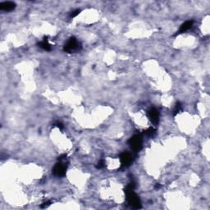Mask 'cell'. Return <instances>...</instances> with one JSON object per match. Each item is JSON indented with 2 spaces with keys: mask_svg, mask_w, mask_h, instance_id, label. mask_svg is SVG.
I'll return each instance as SVG.
<instances>
[{
  "mask_svg": "<svg viewBox=\"0 0 210 210\" xmlns=\"http://www.w3.org/2000/svg\"><path fill=\"white\" fill-rule=\"evenodd\" d=\"M50 204H51V203H50L49 201V202H46V203H44V204H42L41 207H42V208H45V207H48L49 205H50Z\"/></svg>",
  "mask_w": 210,
  "mask_h": 210,
  "instance_id": "cell-14",
  "label": "cell"
},
{
  "mask_svg": "<svg viewBox=\"0 0 210 210\" xmlns=\"http://www.w3.org/2000/svg\"><path fill=\"white\" fill-rule=\"evenodd\" d=\"M104 166H105V162H104L103 160H100V161H99V162L98 163V165H97V168L100 169V168H104Z\"/></svg>",
  "mask_w": 210,
  "mask_h": 210,
  "instance_id": "cell-13",
  "label": "cell"
},
{
  "mask_svg": "<svg viewBox=\"0 0 210 210\" xmlns=\"http://www.w3.org/2000/svg\"><path fill=\"white\" fill-rule=\"evenodd\" d=\"M120 160L122 167H128L132 163V155L129 153H122L120 156Z\"/></svg>",
  "mask_w": 210,
  "mask_h": 210,
  "instance_id": "cell-6",
  "label": "cell"
},
{
  "mask_svg": "<svg viewBox=\"0 0 210 210\" xmlns=\"http://www.w3.org/2000/svg\"><path fill=\"white\" fill-rule=\"evenodd\" d=\"M39 46L40 47L41 49H43L46 50V51H49V50H51L52 49L51 45L49 44L48 40H46L45 39L40 43H39Z\"/></svg>",
  "mask_w": 210,
  "mask_h": 210,
  "instance_id": "cell-9",
  "label": "cell"
},
{
  "mask_svg": "<svg viewBox=\"0 0 210 210\" xmlns=\"http://www.w3.org/2000/svg\"><path fill=\"white\" fill-rule=\"evenodd\" d=\"M128 144L130 145V147L133 151H135V152L140 151L142 148V139H141L140 135H133L132 137L130 138V140H128Z\"/></svg>",
  "mask_w": 210,
  "mask_h": 210,
  "instance_id": "cell-2",
  "label": "cell"
},
{
  "mask_svg": "<svg viewBox=\"0 0 210 210\" xmlns=\"http://www.w3.org/2000/svg\"><path fill=\"white\" fill-rule=\"evenodd\" d=\"M148 117L154 125H157L159 120V112L155 107H152L148 111Z\"/></svg>",
  "mask_w": 210,
  "mask_h": 210,
  "instance_id": "cell-5",
  "label": "cell"
},
{
  "mask_svg": "<svg viewBox=\"0 0 210 210\" xmlns=\"http://www.w3.org/2000/svg\"><path fill=\"white\" fill-rule=\"evenodd\" d=\"M67 170V165L63 161H59V163L56 164L54 168L53 169V173L55 176L58 177H62L66 174Z\"/></svg>",
  "mask_w": 210,
  "mask_h": 210,
  "instance_id": "cell-4",
  "label": "cell"
},
{
  "mask_svg": "<svg viewBox=\"0 0 210 210\" xmlns=\"http://www.w3.org/2000/svg\"><path fill=\"white\" fill-rule=\"evenodd\" d=\"M80 12V9H76L75 10V11H73L71 13L70 15V17H71V18H74V17H76L77 15H79V13Z\"/></svg>",
  "mask_w": 210,
  "mask_h": 210,
  "instance_id": "cell-12",
  "label": "cell"
},
{
  "mask_svg": "<svg viewBox=\"0 0 210 210\" xmlns=\"http://www.w3.org/2000/svg\"><path fill=\"white\" fill-rule=\"evenodd\" d=\"M181 109H182V104L180 103H177L176 104V107H175V109H174V115H176L177 113L181 111Z\"/></svg>",
  "mask_w": 210,
  "mask_h": 210,
  "instance_id": "cell-11",
  "label": "cell"
},
{
  "mask_svg": "<svg viewBox=\"0 0 210 210\" xmlns=\"http://www.w3.org/2000/svg\"><path fill=\"white\" fill-rule=\"evenodd\" d=\"M56 125H57V126H58V127H59L60 129H63V125H62L61 122H57Z\"/></svg>",
  "mask_w": 210,
  "mask_h": 210,
  "instance_id": "cell-15",
  "label": "cell"
},
{
  "mask_svg": "<svg viewBox=\"0 0 210 210\" xmlns=\"http://www.w3.org/2000/svg\"><path fill=\"white\" fill-rule=\"evenodd\" d=\"M16 8V4L12 2H3L0 3V9L5 12L12 11Z\"/></svg>",
  "mask_w": 210,
  "mask_h": 210,
  "instance_id": "cell-7",
  "label": "cell"
},
{
  "mask_svg": "<svg viewBox=\"0 0 210 210\" xmlns=\"http://www.w3.org/2000/svg\"><path fill=\"white\" fill-rule=\"evenodd\" d=\"M159 187H160V185H159V184H157L156 186H155V188H159Z\"/></svg>",
  "mask_w": 210,
  "mask_h": 210,
  "instance_id": "cell-16",
  "label": "cell"
},
{
  "mask_svg": "<svg viewBox=\"0 0 210 210\" xmlns=\"http://www.w3.org/2000/svg\"><path fill=\"white\" fill-rule=\"evenodd\" d=\"M144 134H145L146 135H149V136H152V135H154L155 134V130L153 127H150L148 130L145 131Z\"/></svg>",
  "mask_w": 210,
  "mask_h": 210,
  "instance_id": "cell-10",
  "label": "cell"
},
{
  "mask_svg": "<svg viewBox=\"0 0 210 210\" xmlns=\"http://www.w3.org/2000/svg\"><path fill=\"white\" fill-rule=\"evenodd\" d=\"M80 44L76 40L75 37H71L69 39V40L64 45L63 50L67 53H71V52L77 50L79 49Z\"/></svg>",
  "mask_w": 210,
  "mask_h": 210,
  "instance_id": "cell-3",
  "label": "cell"
},
{
  "mask_svg": "<svg viewBox=\"0 0 210 210\" xmlns=\"http://www.w3.org/2000/svg\"><path fill=\"white\" fill-rule=\"evenodd\" d=\"M126 195V200L128 204L135 209H140L141 203L140 198L135 194L134 191H125Z\"/></svg>",
  "mask_w": 210,
  "mask_h": 210,
  "instance_id": "cell-1",
  "label": "cell"
},
{
  "mask_svg": "<svg viewBox=\"0 0 210 210\" xmlns=\"http://www.w3.org/2000/svg\"><path fill=\"white\" fill-rule=\"evenodd\" d=\"M193 23H194L193 21H187L185 23L182 24V26H181V27H180L179 31H178V34H182V33L186 32L189 29L191 28V26H193Z\"/></svg>",
  "mask_w": 210,
  "mask_h": 210,
  "instance_id": "cell-8",
  "label": "cell"
}]
</instances>
